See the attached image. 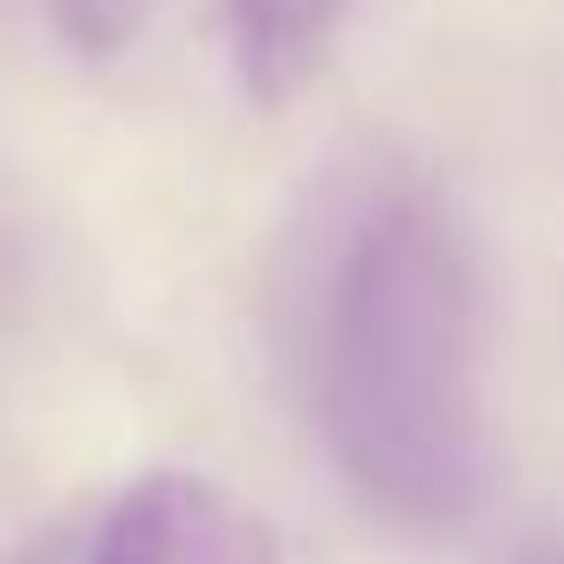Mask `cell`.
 <instances>
[{
	"mask_svg": "<svg viewBox=\"0 0 564 564\" xmlns=\"http://www.w3.org/2000/svg\"><path fill=\"white\" fill-rule=\"evenodd\" d=\"M310 387L340 479L364 510L448 533L495 487L487 286L464 217L417 171H379L348 202L310 310Z\"/></svg>",
	"mask_w": 564,
	"mask_h": 564,
	"instance_id": "cell-1",
	"label": "cell"
},
{
	"mask_svg": "<svg viewBox=\"0 0 564 564\" xmlns=\"http://www.w3.org/2000/svg\"><path fill=\"white\" fill-rule=\"evenodd\" d=\"M94 564H279V549H271L263 518L248 502H232L217 479L148 471L101 518Z\"/></svg>",
	"mask_w": 564,
	"mask_h": 564,
	"instance_id": "cell-2",
	"label": "cell"
},
{
	"mask_svg": "<svg viewBox=\"0 0 564 564\" xmlns=\"http://www.w3.org/2000/svg\"><path fill=\"white\" fill-rule=\"evenodd\" d=\"M356 0H225V32H232V63L240 86L256 101H294L340 47Z\"/></svg>",
	"mask_w": 564,
	"mask_h": 564,
	"instance_id": "cell-3",
	"label": "cell"
},
{
	"mask_svg": "<svg viewBox=\"0 0 564 564\" xmlns=\"http://www.w3.org/2000/svg\"><path fill=\"white\" fill-rule=\"evenodd\" d=\"M47 9H55V32H63L78 55L109 63V55H124V47H132L148 0H47Z\"/></svg>",
	"mask_w": 564,
	"mask_h": 564,
	"instance_id": "cell-4",
	"label": "cell"
},
{
	"mask_svg": "<svg viewBox=\"0 0 564 564\" xmlns=\"http://www.w3.org/2000/svg\"><path fill=\"white\" fill-rule=\"evenodd\" d=\"M533 564H564V549H541V556H533Z\"/></svg>",
	"mask_w": 564,
	"mask_h": 564,
	"instance_id": "cell-5",
	"label": "cell"
}]
</instances>
